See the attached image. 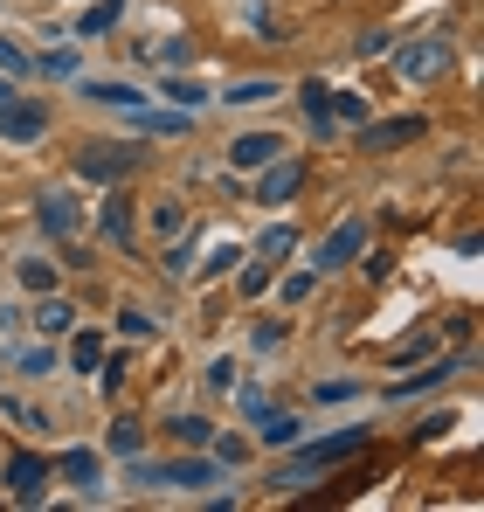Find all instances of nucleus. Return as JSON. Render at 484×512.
Instances as JSON below:
<instances>
[{"instance_id":"f257e3e1","label":"nucleus","mask_w":484,"mask_h":512,"mask_svg":"<svg viewBox=\"0 0 484 512\" xmlns=\"http://www.w3.org/2000/svg\"><path fill=\"white\" fill-rule=\"evenodd\" d=\"M367 450V429H339V436H325V443H312L305 450V464H291V471H277L270 485H284V492H298L312 471H325V464H346V457H360Z\"/></svg>"},{"instance_id":"f03ea898","label":"nucleus","mask_w":484,"mask_h":512,"mask_svg":"<svg viewBox=\"0 0 484 512\" xmlns=\"http://www.w3.org/2000/svg\"><path fill=\"white\" fill-rule=\"evenodd\" d=\"M139 485H173V492H194V485H215V464L208 457H166V464H146Z\"/></svg>"},{"instance_id":"7ed1b4c3","label":"nucleus","mask_w":484,"mask_h":512,"mask_svg":"<svg viewBox=\"0 0 484 512\" xmlns=\"http://www.w3.org/2000/svg\"><path fill=\"white\" fill-rule=\"evenodd\" d=\"M49 132V104H35V97H7L0 104V139H42Z\"/></svg>"},{"instance_id":"20e7f679","label":"nucleus","mask_w":484,"mask_h":512,"mask_svg":"<svg viewBox=\"0 0 484 512\" xmlns=\"http://www.w3.org/2000/svg\"><path fill=\"white\" fill-rule=\"evenodd\" d=\"M395 63H402V77L429 84V77H443V70H450V42H443V35H422V42H408Z\"/></svg>"},{"instance_id":"39448f33","label":"nucleus","mask_w":484,"mask_h":512,"mask_svg":"<svg viewBox=\"0 0 484 512\" xmlns=\"http://www.w3.org/2000/svg\"><path fill=\"white\" fill-rule=\"evenodd\" d=\"M360 250H367V222H360V215H346V222H339V229H332V236L319 243V256H312V270H332V263H353Z\"/></svg>"},{"instance_id":"423d86ee","label":"nucleus","mask_w":484,"mask_h":512,"mask_svg":"<svg viewBox=\"0 0 484 512\" xmlns=\"http://www.w3.org/2000/svg\"><path fill=\"white\" fill-rule=\"evenodd\" d=\"M429 125L422 118H367V132H360V146L367 153H395V146H415Z\"/></svg>"},{"instance_id":"0eeeda50","label":"nucleus","mask_w":484,"mask_h":512,"mask_svg":"<svg viewBox=\"0 0 484 512\" xmlns=\"http://www.w3.org/2000/svg\"><path fill=\"white\" fill-rule=\"evenodd\" d=\"M125 118H132V132H153V139H180V132L194 125V111H180V104H173V111H160V104H132Z\"/></svg>"},{"instance_id":"6e6552de","label":"nucleus","mask_w":484,"mask_h":512,"mask_svg":"<svg viewBox=\"0 0 484 512\" xmlns=\"http://www.w3.org/2000/svg\"><path fill=\"white\" fill-rule=\"evenodd\" d=\"M7 485H14V499H21V506H35V499H42V485H49V457L21 450V457L7 464Z\"/></svg>"},{"instance_id":"1a4fd4ad","label":"nucleus","mask_w":484,"mask_h":512,"mask_svg":"<svg viewBox=\"0 0 484 512\" xmlns=\"http://www.w3.org/2000/svg\"><path fill=\"white\" fill-rule=\"evenodd\" d=\"M256 173H263V187H256V194H263V208H284V201L298 194V180H305V167H298V160H284V153H277L270 167H256Z\"/></svg>"},{"instance_id":"9d476101","label":"nucleus","mask_w":484,"mask_h":512,"mask_svg":"<svg viewBox=\"0 0 484 512\" xmlns=\"http://www.w3.org/2000/svg\"><path fill=\"white\" fill-rule=\"evenodd\" d=\"M284 153V139L277 132H242L236 146H229V167H242V173H256V167H270Z\"/></svg>"},{"instance_id":"9b49d317","label":"nucleus","mask_w":484,"mask_h":512,"mask_svg":"<svg viewBox=\"0 0 484 512\" xmlns=\"http://www.w3.org/2000/svg\"><path fill=\"white\" fill-rule=\"evenodd\" d=\"M125 167H132V153H118V146H83V153H77L83 180H118Z\"/></svg>"},{"instance_id":"f8f14e48","label":"nucleus","mask_w":484,"mask_h":512,"mask_svg":"<svg viewBox=\"0 0 484 512\" xmlns=\"http://www.w3.org/2000/svg\"><path fill=\"white\" fill-rule=\"evenodd\" d=\"M35 222H42L49 236H77V201H70V194H42V201H35Z\"/></svg>"},{"instance_id":"ddd939ff","label":"nucleus","mask_w":484,"mask_h":512,"mask_svg":"<svg viewBox=\"0 0 484 512\" xmlns=\"http://www.w3.org/2000/svg\"><path fill=\"white\" fill-rule=\"evenodd\" d=\"M63 478L97 499V478H104V464H97V450H63Z\"/></svg>"},{"instance_id":"4468645a","label":"nucleus","mask_w":484,"mask_h":512,"mask_svg":"<svg viewBox=\"0 0 484 512\" xmlns=\"http://www.w3.org/2000/svg\"><path fill=\"white\" fill-rule=\"evenodd\" d=\"M83 97H90V104H104V111H132V104H146L132 84H104V77H97V84H83Z\"/></svg>"},{"instance_id":"2eb2a0df","label":"nucleus","mask_w":484,"mask_h":512,"mask_svg":"<svg viewBox=\"0 0 484 512\" xmlns=\"http://www.w3.org/2000/svg\"><path fill=\"white\" fill-rule=\"evenodd\" d=\"M35 326H42V340H56V333H70V326H77V312H70L63 298H49V291H42V312H35Z\"/></svg>"},{"instance_id":"dca6fc26","label":"nucleus","mask_w":484,"mask_h":512,"mask_svg":"<svg viewBox=\"0 0 484 512\" xmlns=\"http://www.w3.org/2000/svg\"><path fill=\"white\" fill-rule=\"evenodd\" d=\"M256 436H263V443H298V416H284V409H263V416H256Z\"/></svg>"},{"instance_id":"f3484780","label":"nucleus","mask_w":484,"mask_h":512,"mask_svg":"<svg viewBox=\"0 0 484 512\" xmlns=\"http://www.w3.org/2000/svg\"><path fill=\"white\" fill-rule=\"evenodd\" d=\"M97 222H104V236H111V243H132V208H125L118 194H111V201L97 208Z\"/></svg>"},{"instance_id":"a211bd4d","label":"nucleus","mask_w":484,"mask_h":512,"mask_svg":"<svg viewBox=\"0 0 484 512\" xmlns=\"http://www.w3.org/2000/svg\"><path fill=\"white\" fill-rule=\"evenodd\" d=\"M298 97H305V118H312L319 132H332V125H339V118H332V90H325V84H305Z\"/></svg>"},{"instance_id":"6ab92c4d","label":"nucleus","mask_w":484,"mask_h":512,"mask_svg":"<svg viewBox=\"0 0 484 512\" xmlns=\"http://www.w3.org/2000/svg\"><path fill=\"white\" fill-rule=\"evenodd\" d=\"M332 118H346V125H367V118H374V104H367L360 90H332Z\"/></svg>"},{"instance_id":"aec40b11","label":"nucleus","mask_w":484,"mask_h":512,"mask_svg":"<svg viewBox=\"0 0 484 512\" xmlns=\"http://www.w3.org/2000/svg\"><path fill=\"white\" fill-rule=\"evenodd\" d=\"M97 360H104V340H97V333H77V340H70V367H77V374H97Z\"/></svg>"},{"instance_id":"412c9836","label":"nucleus","mask_w":484,"mask_h":512,"mask_svg":"<svg viewBox=\"0 0 484 512\" xmlns=\"http://www.w3.org/2000/svg\"><path fill=\"white\" fill-rule=\"evenodd\" d=\"M201 388H208V395H229V388H236V360H208V367H201Z\"/></svg>"},{"instance_id":"4be33fe9","label":"nucleus","mask_w":484,"mask_h":512,"mask_svg":"<svg viewBox=\"0 0 484 512\" xmlns=\"http://www.w3.org/2000/svg\"><path fill=\"white\" fill-rule=\"evenodd\" d=\"M160 97H173L180 111H201V104H208V90H201V84H187V77H173V84H160Z\"/></svg>"},{"instance_id":"5701e85b","label":"nucleus","mask_w":484,"mask_h":512,"mask_svg":"<svg viewBox=\"0 0 484 512\" xmlns=\"http://www.w3.org/2000/svg\"><path fill=\"white\" fill-rule=\"evenodd\" d=\"M118 7H125V0H97V7H90V14L77 21V35H104V28L118 21Z\"/></svg>"},{"instance_id":"b1692460","label":"nucleus","mask_w":484,"mask_h":512,"mask_svg":"<svg viewBox=\"0 0 484 512\" xmlns=\"http://www.w3.org/2000/svg\"><path fill=\"white\" fill-rule=\"evenodd\" d=\"M139 56H146V63H166V70H180V63H187L194 49H187V42H146Z\"/></svg>"},{"instance_id":"393cba45","label":"nucleus","mask_w":484,"mask_h":512,"mask_svg":"<svg viewBox=\"0 0 484 512\" xmlns=\"http://www.w3.org/2000/svg\"><path fill=\"white\" fill-rule=\"evenodd\" d=\"M173 436H180V443H194V450H208V443H215V423H201V416H180V423H173Z\"/></svg>"},{"instance_id":"a878e982","label":"nucleus","mask_w":484,"mask_h":512,"mask_svg":"<svg viewBox=\"0 0 484 512\" xmlns=\"http://www.w3.org/2000/svg\"><path fill=\"white\" fill-rule=\"evenodd\" d=\"M139 443H146L139 423H111V450H118V457H139Z\"/></svg>"},{"instance_id":"bb28decb","label":"nucleus","mask_w":484,"mask_h":512,"mask_svg":"<svg viewBox=\"0 0 484 512\" xmlns=\"http://www.w3.org/2000/svg\"><path fill=\"white\" fill-rule=\"evenodd\" d=\"M21 284H28V291H49V284H56V263L28 256V263H21Z\"/></svg>"},{"instance_id":"cd10ccee","label":"nucleus","mask_w":484,"mask_h":512,"mask_svg":"<svg viewBox=\"0 0 484 512\" xmlns=\"http://www.w3.org/2000/svg\"><path fill=\"white\" fill-rule=\"evenodd\" d=\"M118 333H125V340H153V319H146L139 305H125V312H118Z\"/></svg>"},{"instance_id":"c85d7f7f","label":"nucleus","mask_w":484,"mask_h":512,"mask_svg":"<svg viewBox=\"0 0 484 512\" xmlns=\"http://www.w3.org/2000/svg\"><path fill=\"white\" fill-rule=\"evenodd\" d=\"M291 250H298V236H291V229L277 222V229L263 236V263H277V256H291Z\"/></svg>"},{"instance_id":"c756f323","label":"nucleus","mask_w":484,"mask_h":512,"mask_svg":"<svg viewBox=\"0 0 484 512\" xmlns=\"http://www.w3.org/2000/svg\"><path fill=\"white\" fill-rule=\"evenodd\" d=\"M180 222H187L180 201H160V208H153V229H160V236H180Z\"/></svg>"},{"instance_id":"7c9ffc66","label":"nucleus","mask_w":484,"mask_h":512,"mask_svg":"<svg viewBox=\"0 0 484 512\" xmlns=\"http://www.w3.org/2000/svg\"><path fill=\"white\" fill-rule=\"evenodd\" d=\"M312 277H319V270H291V277H284V305H305V298H312Z\"/></svg>"},{"instance_id":"2f4dec72","label":"nucleus","mask_w":484,"mask_h":512,"mask_svg":"<svg viewBox=\"0 0 484 512\" xmlns=\"http://www.w3.org/2000/svg\"><path fill=\"white\" fill-rule=\"evenodd\" d=\"M263 97H277V84H236L222 104H263Z\"/></svg>"},{"instance_id":"473e14b6","label":"nucleus","mask_w":484,"mask_h":512,"mask_svg":"<svg viewBox=\"0 0 484 512\" xmlns=\"http://www.w3.org/2000/svg\"><path fill=\"white\" fill-rule=\"evenodd\" d=\"M187 270H194V243H173L166 250V277H187Z\"/></svg>"},{"instance_id":"72a5a7b5","label":"nucleus","mask_w":484,"mask_h":512,"mask_svg":"<svg viewBox=\"0 0 484 512\" xmlns=\"http://www.w3.org/2000/svg\"><path fill=\"white\" fill-rule=\"evenodd\" d=\"M42 77H77V56H70V49H56V56H42Z\"/></svg>"},{"instance_id":"f704fd0d","label":"nucleus","mask_w":484,"mask_h":512,"mask_svg":"<svg viewBox=\"0 0 484 512\" xmlns=\"http://www.w3.org/2000/svg\"><path fill=\"white\" fill-rule=\"evenodd\" d=\"M21 367H28V374H56V346H35V353H21Z\"/></svg>"},{"instance_id":"c9c22d12","label":"nucleus","mask_w":484,"mask_h":512,"mask_svg":"<svg viewBox=\"0 0 484 512\" xmlns=\"http://www.w3.org/2000/svg\"><path fill=\"white\" fill-rule=\"evenodd\" d=\"M0 70H7V77H21V70H28V56H21L7 35H0Z\"/></svg>"},{"instance_id":"e433bc0d","label":"nucleus","mask_w":484,"mask_h":512,"mask_svg":"<svg viewBox=\"0 0 484 512\" xmlns=\"http://www.w3.org/2000/svg\"><path fill=\"white\" fill-rule=\"evenodd\" d=\"M236 284H242V298H256V291H263V284H270V270H263V263H249V270H242Z\"/></svg>"},{"instance_id":"4c0bfd02","label":"nucleus","mask_w":484,"mask_h":512,"mask_svg":"<svg viewBox=\"0 0 484 512\" xmlns=\"http://www.w3.org/2000/svg\"><path fill=\"white\" fill-rule=\"evenodd\" d=\"M346 395H360L353 381H319V402H346Z\"/></svg>"},{"instance_id":"58836bf2","label":"nucleus","mask_w":484,"mask_h":512,"mask_svg":"<svg viewBox=\"0 0 484 512\" xmlns=\"http://www.w3.org/2000/svg\"><path fill=\"white\" fill-rule=\"evenodd\" d=\"M256 346H263V353H270V346H284V326H277V319H263V326H256Z\"/></svg>"},{"instance_id":"ea45409f","label":"nucleus","mask_w":484,"mask_h":512,"mask_svg":"<svg viewBox=\"0 0 484 512\" xmlns=\"http://www.w3.org/2000/svg\"><path fill=\"white\" fill-rule=\"evenodd\" d=\"M7 97H14V84H7V77H0V104H7Z\"/></svg>"}]
</instances>
